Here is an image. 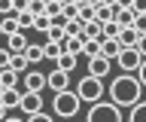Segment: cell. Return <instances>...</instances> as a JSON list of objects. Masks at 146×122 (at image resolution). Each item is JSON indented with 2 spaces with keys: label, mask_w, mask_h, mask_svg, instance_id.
<instances>
[{
  "label": "cell",
  "mask_w": 146,
  "mask_h": 122,
  "mask_svg": "<svg viewBox=\"0 0 146 122\" xmlns=\"http://www.w3.org/2000/svg\"><path fill=\"white\" fill-rule=\"evenodd\" d=\"M107 98L116 104L119 110H128V107H134V104L143 98V85L137 83L134 73H119L116 79L107 85Z\"/></svg>",
  "instance_id": "cell-1"
},
{
  "label": "cell",
  "mask_w": 146,
  "mask_h": 122,
  "mask_svg": "<svg viewBox=\"0 0 146 122\" xmlns=\"http://www.w3.org/2000/svg\"><path fill=\"white\" fill-rule=\"evenodd\" d=\"M82 101L76 98V92L73 89H64V92H55L52 98V113L58 116V119H73L76 113H79Z\"/></svg>",
  "instance_id": "cell-2"
},
{
  "label": "cell",
  "mask_w": 146,
  "mask_h": 122,
  "mask_svg": "<svg viewBox=\"0 0 146 122\" xmlns=\"http://www.w3.org/2000/svg\"><path fill=\"white\" fill-rule=\"evenodd\" d=\"M107 95V85H104V79H98V76H82L79 83H76V98H79L82 104H94L100 101Z\"/></svg>",
  "instance_id": "cell-3"
},
{
  "label": "cell",
  "mask_w": 146,
  "mask_h": 122,
  "mask_svg": "<svg viewBox=\"0 0 146 122\" xmlns=\"http://www.w3.org/2000/svg\"><path fill=\"white\" fill-rule=\"evenodd\" d=\"M85 122H122V110H119L113 101H94L88 104V113H85Z\"/></svg>",
  "instance_id": "cell-4"
},
{
  "label": "cell",
  "mask_w": 146,
  "mask_h": 122,
  "mask_svg": "<svg viewBox=\"0 0 146 122\" xmlns=\"http://www.w3.org/2000/svg\"><path fill=\"white\" fill-rule=\"evenodd\" d=\"M140 61H143V58H140V52H137L134 46H122V49H119V55L113 58V64H119L122 73H134L137 67H140Z\"/></svg>",
  "instance_id": "cell-5"
},
{
  "label": "cell",
  "mask_w": 146,
  "mask_h": 122,
  "mask_svg": "<svg viewBox=\"0 0 146 122\" xmlns=\"http://www.w3.org/2000/svg\"><path fill=\"white\" fill-rule=\"evenodd\" d=\"M18 110H21V116H34V113L46 110L43 92H21V101H18Z\"/></svg>",
  "instance_id": "cell-6"
},
{
  "label": "cell",
  "mask_w": 146,
  "mask_h": 122,
  "mask_svg": "<svg viewBox=\"0 0 146 122\" xmlns=\"http://www.w3.org/2000/svg\"><path fill=\"white\" fill-rule=\"evenodd\" d=\"M46 89H52V92H64V89H70V73L55 67L52 73H46Z\"/></svg>",
  "instance_id": "cell-7"
},
{
  "label": "cell",
  "mask_w": 146,
  "mask_h": 122,
  "mask_svg": "<svg viewBox=\"0 0 146 122\" xmlns=\"http://www.w3.org/2000/svg\"><path fill=\"white\" fill-rule=\"evenodd\" d=\"M21 83H25V92H43L46 89V73H40V70H25V73H21Z\"/></svg>",
  "instance_id": "cell-8"
},
{
  "label": "cell",
  "mask_w": 146,
  "mask_h": 122,
  "mask_svg": "<svg viewBox=\"0 0 146 122\" xmlns=\"http://www.w3.org/2000/svg\"><path fill=\"white\" fill-rule=\"evenodd\" d=\"M113 70V61L110 58H104V55H94V58H88V73L91 76H98V79H104V76Z\"/></svg>",
  "instance_id": "cell-9"
},
{
  "label": "cell",
  "mask_w": 146,
  "mask_h": 122,
  "mask_svg": "<svg viewBox=\"0 0 146 122\" xmlns=\"http://www.w3.org/2000/svg\"><path fill=\"white\" fill-rule=\"evenodd\" d=\"M21 92H25V89H18V85H12V89H3V92H0V104H3L6 110H18Z\"/></svg>",
  "instance_id": "cell-10"
},
{
  "label": "cell",
  "mask_w": 146,
  "mask_h": 122,
  "mask_svg": "<svg viewBox=\"0 0 146 122\" xmlns=\"http://www.w3.org/2000/svg\"><path fill=\"white\" fill-rule=\"evenodd\" d=\"M76 64H79V55H73V52H61V55L55 58V67L58 70H67V73H73Z\"/></svg>",
  "instance_id": "cell-11"
},
{
  "label": "cell",
  "mask_w": 146,
  "mask_h": 122,
  "mask_svg": "<svg viewBox=\"0 0 146 122\" xmlns=\"http://www.w3.org/2000/svg\"><path fill=\"white\" fill-rule=\"evenodd\" d=\"M0 85H3V89H12V85H21V73H15L12 67H3V70H0Z\"/></svg>",
  "instance_id": "cell-12"
},
{
  "label": "cell",
  "mask_w": 146,
  "mask_h": 122,
  "mask_svg": "<svg viewBox=\"0 0 146 122\" xmlns=\"http://www.w3.org/2000/svg\"><path fill=\"white\" fill-rule=\"evenodd\" d=\"M82 43H85L82 37H61V40H58V46H61V52H73V55H79Z\"/></svg>",
  "instance_id": "cell-13"
},
{
  "label": "cell",
  "mask_w": 146,
  "mask_h": 122,
  "mask_svg": "<svg viewBox=\"0 0 146 122\" xmlns=\"http://www.w3.org/2000/svg\"><path fill=\"white\" fill-rule=\"evenodd\" d=\"M25 46H27V37L18 31V34H9V46H6V52L9 55H15V52H25Z\"/></svg>",
  "instance_id": "cell-14"
},
{
  "label": "cell",
  "mask_w": 146,
  "mask_h": 122,
  "mask_svg": "<svg viewBox=\"0 0 146 122\" xmlns=\"http://www.w3.org/2000/svg\"><path fill=\"white\" fill-rule=\"evenodd\" d=\"M21 55L27 58V64H40V61H43V46H40V43H27Z\"/></svg>",
  "instance_id": "cell-15"
},
{
  "label": "cell",
  "mask_w": 146,
  "mask_h": 122,
  "mask_svg": "<svg viewBox=\"0 0 146 122\" xmlns=\"http://www.w3.org/2000/svg\"><path fill=\"white\" fill-rule=\"evenodd\" d=\"M107 37H100V40H85L82 43V49H79V55L82 58H94V55H100V43H104Z\"/></svg>",
  "instance_id": "cell-16"
},
{
  "label": "cell",
  "mask_w": 146,
  "mask_h": 122,
  "mask_svg": "<svg viewBox=\"0 0 146 122\" xmlns=\"http://www.w3.org/2000/svg\"><path fill=\"white\" fill-rule=\"evenodd\" d=\"M128 110H131L128 113V122H146V101L143 98H140L134 107H128Z\"/></svg>",
  "instance_id": "cell-17"
},
{
  "label": "cell",
  "mask_w": 146,
  "mask_h": 122,
  "mask_svg": "<svg viewBox=\"0 0 146 122\" xmlns=\"http://www.w3.org/2000/svg\"><path fill=\"white\" fill-rule=\"evenodd\" d=\"M119 49H122V46H119V40H104V43H100V55H104V58H110V61H113V58H116L119 55Z\"/></svg>",
  "instance_id": "cell-18"
},
{
  "label": "cell",
  "mask_w": 146,
  "mask_h": 122,
  "mask_svg": "<svg viewBox=\"0 0 146 122\" xmlns=\"http://www.w3.org/2000/svg\"><path fill=\"white\" fill-rule=\"evenodd\" d=\"M137 37H140V34H137L134 28H122L116 40H119V46H134V43H137Z\"/></svg>",
  "instance_id": "cell-19"
},
{
  "label": "cell",
  "mask_w": 146,
  "mask_h": 122,
  "mask_svg": "<svg viewBox=\"0 0 146 122\" xmlns=\"http://www.w3.org/2000/svg\"><path fill=\"white\" fill-rule=\"evenodd\" d=\"M15 21H18V31H21V34H27V31L34 28V15H31V12H15Z\"/></svg>",
  "instance_id": "cell-20"
},
{
  "label": "cell",
  "mask_w": 146,
  "mask_h": 122,
  "mask_svg": "<svg viewBox=\"0 0 146 122\" xmlns=\"http://www.w3.org/2000/svg\"><path fill=\"white\" fill-rule=\"evenodd\" d=\"M58 55H61V46L52 43V40H46V43H43V61H55Z\"/></svg>",
  "instance_id": "cell-21"
},
{
  "label": "cell",
  "mask_w": 146,
  "mask_h": 122,
  "mask_svg": "<svg viewBox=\"0 0 146 122\" xmlns=\"http://www.w3.org/2000/svg\"><path fill=\"white\" fill-rule=\"evenodd\" d=\"M9 67H12L15 73H25V70H27L31 64H27V58L21 55V52H15V55H9Z\"/></svg>",
  "instance_id": "cell-22"
},
{
  "label": "cell",
  "mask_w": 146,
  "mask_h": 122,
  "mask_svg": "<svg viewBox=\"0 0 146 122\" xmlns=\"http://www.w3.org/2000/svg\"><path fill=\"white\" fill-rule=\"evenodd\" d=\"M76 19L85 25V21H94V6L91 3H82V6H76Z\"/></svg>",
  "instance_id": "cell-23"
},
{
  "label": "cell",
  "mask_w": 146,
  "mask_h": 122,
  "mask_svg": "<svg viewBox=\"0 0 146 122\" xmlns=\"http://www.w3.org/2000/svg\"><path fill=\"white\" fill-rule=\"evenodd\" d=\"M82 31V21L79 19H67V25H64V37H79Z\"/></svg>",
  "instance_id": "cell-24"
},
{
  "label": "cell",
  "mask_w": 146,
  "mask_h": 122,
  "mask_svg": "<svg viewBox=\"0 0 146 122\" xmlns=\"http://www.w3.org/2000/svg\"><path fill=\"white\" fill-rule=\"evenodd\" d=\"M27 12L31 15H46V0H27Z\"/></svg>",
  "instance_id": "cell-25"
},
{
  "label": "cell",
  "mask_w": 146,
  "mask_h": 122,
  "mask_svg": "<svg viewBox=\"0 0 146 122\" xmlns=\"http://www.w3.org/2000/svg\"><path fill=\"white\" fill-rule=\"evenodd\" d=\"M31 31L46 34V31H49V15H34V28H31Z\"/></svg>",
  "instance_id": "cell-26"
},
{
  "label": "cell",
  "mask_w": 146,
  "mask_h": 122,
  "mask_svg": "<svg viewBox=\"0 0 146 122\" xmlns=\"http://www.w3.org/2000/svg\"><path fill=\"white\" fill-rule=\"evenodd\" d=\"M131 28L137 31V34H146V12H140V15H134V25Z\"/></svg>",
  "instance_id": "cell-27"
},
{
  "label": "cell",
  "mask_w": 146,
  "mask_h": 122,
  "mask_svg": "<svg viewBox=\"0 0 146 122\" xmlns=\"http://www.w3.org/2000/svg\"><path fill=\"white\" fill-rule=\"evenodd\" d=\"M25 122H55V119L46 110H40V113H34V116H25Z\"/></svg>",
  "instance_id": "cell-28"
},
{
  "label": "cell",
  "mask_w": 146,
  "mask_h": 122,
  "mask_svg": "<svg viewBox=\"0 0 146 122\" xmlns=\"http://www.w3.org/2000/svg\"><path fill=\"white\" fill-rule=\"evenodd\" d=\"M134 76H137V83H140V85H143V89H146V58H143V61H140V67H137V70H134Z\"/></svg>",
  "instance_id": "cell-29"
},
{
  "label": "cell",
  "mask_w": 146,
  "mask_h": 122,
  "mask_svg": "<svg viewBox=\"0 0 146 122\" xmlns=\"http://www.w3.org/2000/svg\"><path fill=\"white\" fill-rule=\"evenodd\" d=\"M58 12H61V3H58V0H46V15L52 19V15H58Z\"/></svg>",
  "instance_id": "cell-30"
},
{
  "label": "cell",
  "mask_w": 146,
  "mask_h": 122,
  "mask_svg": "<svg viewBox=\"0 0 146 122\" xmlns=\"http://www.w3.org/2000/svg\"><path fill=\"white\" fill-rule=\"evenodd\" d=\"M61 15L64 19H76V6L73 3H61Z\"/></svg>",
  "instance_id": "cell-31"
},
{
  "label": "cell",
  "mask_w": 146,
  "mask_h": 122,
  "mask_svg": "<svg viewBox=\"0 0 146 122\" xmlns=\"http://www.w3.org/2000/svg\"><path fill=\"white\" fill-rule=\"evenodd\" d=\"M134 49H137V52H140V58H146V34H140V37H137Z\"/></svg>",
  "instance_id": "cell-32"
},
{
  "label": "cell",
  "mask_w": 146,
  "mask_h": 122,
  "mask_svg": "<svg viewBox=\"0 0 146 122\" xmlns=\"http://www.w3.org/2000/svg\"><path fill=\"white\" fill-rule=\"evenodd\" d=\"M131 9H134V15L146 12V0H131Z\"/></svg>",
  "instance_id": "cell-33"
},
{
  "label": "cell",
  "mask_w": 146,
  "mask_h": 122,
  "mask_svg": "<svg viewBox=\"0 0 146 122\" xmlns=\"http://www.w3.org/2000/svg\"><path fill=\"white\" fill-rule=\"evenodd\" d=\"M3 67H9V52L6 49H0V70H3Z\"/></svg>",
  "instance_id": "cell-34"
},
{
  "label": "cell",
  "mask_w": 146,
  "mask_h": 122,
  "mask_svg": "<svg viewBox=\"0 0 146 122\" xmlns=\"http://www.w3.org/2000/svg\"><path fill=\"white\" fill-rule=\"evenodd\" d=\"M3 122H25V116H21V113H18V116H15V113H6Z\"/></svg>",
  "instance_id": "cell-35"
},
{
  "label": "cell",
  "mask_w": 146,
  "mask_h": 122,
  "mask_svg": "<svg viewBox=\"0 0 146 122\" xmlns=\"http://www.w3.org/2000/svg\"><path fill=\"white\" fill-rule=\"evenodd\" d=\"M6 113H9V110L3 107V104H0V122H3V116H6Z\"/></svg>",
  "instance_id": "cell-36"
},
{
  "label": "cell",
  "mask_w": 146,
  "mask_h": 122,
  "mask_svg": "<svg viewBox=\"0 0 146 122\" xmlns=\"http://www.w3.org/2000/svg\"><path fill=\"white\" fill-rule=\"evenodd\" d=\"M67 3H73V6H82V3H85V0H67Z\"/></svg>",
  "instance_id": "cell-37"
},
{
  "label": "cell",
  "mask_w": 146,
  "mask_h": 122,
  "mask_svg": "<svg viewBox=\"0 0 146 122\" xmlns=\"http://www.w3.org/2000/svg\"><path fill=\"white\" fill-rule=\"evenodd\" d=\"M0 92H3V85H0Z\"/></svg>",
  "instance_id": "cell-38"
},
{
  "label": "cell",
  "mask_w": 146,
  "mask_h": 122,
  "mask_svg": "<svg viewBox=\"0 0 146 122\" xmlns=\"http://www.w3.org/2000/svg\"><path fill=\"white\" fill-rule=\"evenodd\" d=\"M0 19H3V15H0Z\"/></svg>",
  "instance_id": "cell-39"
}]
</instances>
